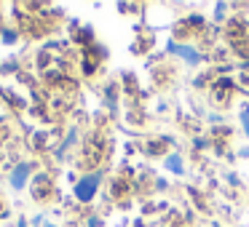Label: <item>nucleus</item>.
Wrapping results in <instances>:
<instances>
[{
	"instance_id": "1",
	"label": "nucleus",
	"mask_w": 249,
	"mask_h": 227,
	"mask_svg": "<svg viewBox=\"0 0 249 227\" xmlns=\"http://www.w3.org/2000/svg\"><path fill=\"white\" fill-rule=\"evenodd\" d=\"M99 174H86V177H81L78 179V184H75V198L81 200V203H89V200L97 195V187H99Z\"/></svg>"
},
{
	"instance_id": "8",
	"label": "nucleus",
	"mask_w": 249,
	"mask_h": 227,
	"mask_svg": "<svg viewBox=\"0 0 249 227\" xmlns=\"http://www.w3.org/2000/svg\"><path fill=\"white\" fill-rule=\"evenodd\" d=\"M0 216H3V200H0Z\"/></svg>"
},
{
	"instance_id": "3",
	"label": "nucleus",
	"mask_w": 249,
	"mask_h": 227,
	"mask_svg": "<svg viewBox=\"0 0 249 227\" xmlns=\"http://www.w3.org/2000/svg\"><path fill=\"white\" fill-rule=\"evenodd\" d=\"M51 187H54V184H51V179L46 177V174H38V177H35V182H33V195H35V200H43L46 195L51 193Z\"/></svg>"
},
{
	"instance_id": "6",
	"label": "nucleus",
	"mask_w": 249,
	"mask_h": 227,
	"mask_svg": "<svg viewBox=\"0 0 249 227\" xmlns=\"http://www.w3.org/2000/svg\"><path fill=\"white\" fill-rule=\"evenodd\" d=\"M169 168H172V171H182V166H179V158H169Z\"/></svg>"
},
{
	"instance_id": "5",
	"label": "nucleus",
	"mask_w": 249,
	"mask_h": 227,
	"mask_svg": "<svg viewBox=\"0 0 249 227\" xmlns=\"http://www.w3.org/2000/svg\"><path fill=\"white\" fill-rule=\"evenodd\" d=\"M179 54H182V56H185V59H188V62H196V59H198L193 49H179Z\"/></svg>"
},
{
	"instance_id": "7",
	"label": "nucleus",
	"mask_w": 249,
	"mask_h": 227,
	"mask_svg": "<svg viewBox=\"0 0 249 227\" xmlns=\"http://www.w3.org/2000/svg\"><path fill=\"white\" fill-rule=\"evenodd\" d=\"M244 129L249 131V110H244Z\"/></svg>"
},
{
	"instance_id": "2",
	"label": "nucleus",
	"mask_w": 249,
	"mask_h": 227,
	"mask_svg": "<svg viewBox=\"0 0 249 227\" xmlns=\"http://www.w3.org/2000/svg\"><path fill=\"white\" fill-rule=\"evenodd\" d=\"M30 174H33V163L19 161L17 166L11 168V174H8V184H11L14 190H24L30 184Z\"/></svg>"
},
{
	"instance_id": "9",
	"label": "nucleus",
	"mask_w": 249,
	"mask_h": 227,
	"mask_svg": "<svg viewBox=\"0 0 249 227\" xmlns=\"http://www.w3.org/2000/svg\"><path fill=\"white\" fill-rule=\"evenodd\" d=\"M46 227H56V225H46Z\"/></svg>"
},
{
	"instance_id": "4",
	"label": "nucleus",
	"mask_w": 249,
	"mask_h": 227,
	"mask_svg": "<svg viewBox=\"0 0 249 227\" xmlns=\"http://www.w3.org/2000/svg\"><path fill=\"white\" fill-rule=\"evenodd\" d=\"M0 35H3V43H6V46H11V43H17V40H19V30H3Z\"/></svg>"
}]
</instances>
